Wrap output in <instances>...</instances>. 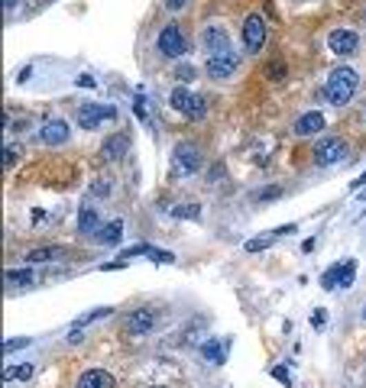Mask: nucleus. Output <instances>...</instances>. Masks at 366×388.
I'll use <instances>...</instances> for the list:
<instances>
[{"mask_svg":"<svg viewBox=\"0 0 366 388\" xmlns=\"http://www.w3.org/2000/svg\"><path fill=\"white\" fill-rule=\"evenodd\" d=\"M272 240H276L272 233H270V236H259V240H250V243H247V252H263V249H270Z\"/></svg>","mask_w":366,"mask_h":388,"instance_id":"nucleus-28","label":"nucleus"},{"mask_svg":"<svg viewBox=\"0 0 366 388\" xmlns=\"http://www.w3.org/2000/svg\"><path fill=\"white\" fill-rule=\"evenodd\" d=\"M172 217L175 221H198L201 217V204H179V207H172Z\"/></svg>","mask_w":366,"mask_h":388,"instance_id":"nucleus-22","label":"nucleus"},{"mask_svg":"<svg viewBox=\"0 0 366 388\" xmlns=\"http://www.w3.org/2000/svg\"><path fill=\"white\" fill-rule=\"evenodd\" d=\"M363 185H366V172H363V175H360V178H356V181H350V191H360V188H363Z\"/></svg>","mask_w":366,"mask_h":388,"instance_id":"nucleus-42","label":"nucleus"},{"mask_svg":"<svg viewBox=\"0 0 366 388\" xmlns=\"http://www.w3.org/2000/svg\"><path fill=\"white\" fill-rule=\"evenodd\" d=\"M169 104H172V110H179V114L192 116V120H201V116L207 114V104L201 94H192L188 88H175L172 94H169Z\"/></svg>","mask_w":366,"mask_h":388,"instance_id":"nucleus-8","label":"nucleus"},{"mask_svg":"<svg viewBox=\"0 0 366 388\" xmlns=\"http://www.w3.org/2000/svg\"><path fill=\"white\" fill-rule=\"evenodd\" d=\"M237 68H240V55L234 52V49L207 55V62H205V74L211 78V81H227V78H234Z\"/></svg>","mask_w":366,"mask_h":388,"instance_id":"nucleus-5","label":"nucleus"},{"mask_svg":"<svg viewBox=\"0 0 366 388\" xmlns=\"http://www.w3.org/2000/svg\"><path fill=\"white\" fill-rule=\"evenodd\" d=\"M201 356H205L207 363H214V366H221V363H224V356H227V349L221 347V340H207L205 347H201Z\"/></svg>","mask_w":366,"mask_h":388,"instance_id":"nucleus-19","label":"nucleus"},{"mask_svg":"<svg viewBox=\"0 0 366 388\" xmlns=\"http://www.w3.org/2000/svg\"><path fill=\"white\" fill-rule=\"evenodd\" d=\"M146 256H150L152 263H159V265H172V263H175V256H172V252L156 249V246H150V252H146Z\"/></svg>","mask_w":366,"mask_h":388,"instance_id":"nucleus-25","label":"nucleus"},{"mask_svg":"<svg viewBox=\"0 0 366 388\" xmlns=\"http://www.w3.org/2000/svg\"><path fill=\"white\" fill-rule=\"evenodd\" d=\"M363 320H366V307H363Z\"/></svg>","mask_w":366,"mask_h":388,"instance_id":"nucleus-45","label":"nucleus"},{"mask_svg":"<svg viewBox=\"0 0 366 388\" xmlns=\"http://www.w3.org/2000/svg\"><path fill=\"white\" fill-rule=\"evenodd\" d=\"M272 376L279 378V382H289V372H285V369H272Z\"/></svg>","mask_w":366,"mask_h":388,"instance_id":"nucleus-43","label":"nucleus"},{"mask_svg":"<svg viewBox=\"0 0 366 388\" xmlns=\"http://www.w3.org/2000/svg\"><path fill=\"white\" fill-rule=\"evenodd\" d=\"M20 159V149H13V146H3V168H10L13 162Z\"/></svg>","mask_w":366,"mask_h":388,"instance_id":"nucleus-33","label":"nucleus"},{"mask_svg":"<svg viewBox=\"0 0 366 388\" xmlns=\"http://www.w3.org/2000/svg\"><path fill=\"white\" fill-rule=\"evenodd\" d=\"M266 78H270V81H276V84L285 81V78H289V68H285V62H282V59H276V62L266 65Z\"/></svg>","mask_w":366,"mask_h":388,"instance_id":"nucleus-23","label":"nucleus"},{"mask_svg":"<svg viewBox=\"0 0 366 388\" xmlns=\"http://www.w3.org/2000/svg\"><path fill=\"white\" fill-rule=\"evenodd\" d=\"M30 343H32L30 336H20V340H7V343H3V353H13V349H26Z\"/></svg>","mask_w":366,"mask_h":388,"instance_id":"nucleus-31","label":"nucleus"},{"mask_svg":"<svg viewBox=\"0 0 366 388\" xmlns=\"http://www.w3.org/2000/svg\"><path fill=\"white\" fill-rule=\"evenodd\" d=\"M68 136H72L68 120H45L39 126V139H43L45 146H62V143H68Z\"/></svg>","mask_w":366,"mask_h":388,"instance_id":"nucleus-10","label":"nucleus"},{"mask_svg":"<svg viewBox=\"0 0 366 388\" xmlns=\"http://www.w3.org/2000/svg\"><path fill=\"white\" fill-rule=\"evenodd\" d=\"M68 249L65 246H39V249L26 252V263L30 265H43V263H55V259H65Z\"/></svg>","mask_w":366,"mask_h":388,"instance_id":"nucleus-17","label":"nucleus"},{"mask_svg":"<svg viewBox=\"0 0 366 388\" xmlns=\"http://www.w3.org/2000/svg\"><path fill=\"white\" fill-rule=\"evenodd\" d=\"M156 324H159V317H156L152 307H136V311H130L123 317V330L130 336H146L150 330H156Z\"/></svg>","mask_w":366,"mask_h":388,"instance_id":"nucleus-9","label":"nucleus"},{"mask_svg":"<svg viewBox=\"0 0 366 388\" xmlns=\"http://www.w3.org/2000/svg\"><path fill=\"white\" fill-rule=\"evenodd\" d=\"M75 84H78V88H94V78H91V74H78V78H75Z\"/></svg>","mask_w":366,"mask_h":388,"instance_id":"nucleus-36","label":"nucleus"},{"mask_svg":"<svg viewBox=\"0 0 366 388\" xmlns=\"http://www.w3.org/2000/svg\"><path fill=\"white\" fill-rule=\"evenodd\" d=\"M101 230V217H97V210L91 204H81L78 207V233L81 236H97Z\"/></svg>","mask_w":366,"mask_h":388,"instance_id":"nucleus-16","label":"nucleus"},{"mask_svg":"<svg viewBox=\"0 0 366 388\" xmlns=\"http://www.w3.org/2000/svg\"><path fill=\"white\" fill-rule=\"evenodd\" d=\"M205 165V156L194 143H179L172 149V178H188L194 172H201Z\"/></svg>","mask_w":366,"mask_h":388,"instance_id":"nucleus-2","label":"nucleus"},{"mask_svg":"<svg viewBox=\"0 0 366 388\" xmlns=\"http://www.w3.org/2000/svg\"><path fill=\"white\" fill-rule=\"evenodd\" d=\"M356 91H360V74H356L354 68H334V72L327 74L321 94L327 104L347 107L356 97Z\"/></svg>","mask_w":366,"mask_h":388,"instance_id":"nucleus-1","label":"nucleus"},{"mask_svg":"<svg viewBox=\"0 0 366 388\" xmlns=\"http://www.w3.org/2000/svg\"><path fill=\"white\" fill-rule=\"evenodd\" d=\"M75 120L81 130H101V123L117 120V107L114 104H78Z\"/></svg>","mask_w":366,"mask_h":388,"instance_id":"nucleus-6","label":"nucleus"},{"mask_svg":"<svg viewBox=\"0 0 366 388\" xmlns=\"http://www.w3.org/2000/svg\"><path fill=\"white\" fill-rule=\"evenodd\" d=\"M272 236H285V233H295V223H285V227H276V230H270Z\"/></svg>","mask_w":366,"mask_h":388,"instance_id":"nucleus-38","label":"nucleus"},{"mask_svg":"<svg viewBox=\"0 0 366 388\" xmlns=\"http://www.w3.org/2000/svg\"><path fill=\"white\" fill-rule=\"evenodd\" d=\"M85 334H81V327H72V334H68V343H81Z\"/></svg>","mask_w":366,"mask_h":388,"instance_id":"nucleus-39","label":"nucleus"},{"mask_svg":"<svg viewBox=\"0 0 366 388\" xmlns=\"http://www.w3.org/2000/svg\"><path fill=\"white\" fill-rule=\"evenodd\" d=\"M276 198H282V188H263V191H256V201H276Z\"/></svg>","mask_w":366,"mask_h":388,"instance_id":"nucleus-34","label":"nucleus"},{"mask_svg":"<svg viewBox=\"0 0 366 388\" xmlns=\"http://www.w3.org/2000/svg\"><path fill=\"white\" fill-rule=\"evenodd\" d=\"M243 52L247 55H256L263 52V45H266V36H270V30H266V20L259 17V13H250L247 20H243Z\"/></svg>","mask_w":366,"mask_h":388,"instance_id":"nucleus-7","label":"nucleus"},{"mask_svg":"<svg viewBox=\"0 0 366 388\" xmlns=\"http://www.w3.org/2000/svg\"><path fill=\"white\" fill-rule=\"evenodd\" d=\"M185 3H188V0H165V7H169V10H182Z\"/></svg>","mask_w":366,"mask_h":388,"instance_id":"nucleus-40","label":"nucleus"},{"mask_svg":"<svg viewBox=\"0 0 366 388\" xmlns=\"http://www.w3.org/2000/svg\"><path fill=\"white\" fill-rule=\"evenodd\" d=\"M32 376V366L30 363H26V366H17V369H7V372H3V378H7V382H13V378H30Z\"/></svg>","mask_w":366,"mask_h":388,"instance_id":"nucleus-27","label":"nucleus"},{"mask_svg":"<svg viewBox=\"0 0 366 388\" xmlns=\"http://www.w3.org/2000/svg\"><path fill=\"white\" fill-rule=\"evenodd\" d=\"M175 78H179L182 84H188V81H194V78H198V68H194V65H188V62H182L179 68H175Z\"/></svg>","mask_w":366,"mask_h":388,"instance_id":"nucleus-24","label":"nucleus"},{"mask_svg":"<svg viewBox=\"0 0 366 388\" xmlns=\"http://www.w3.org/2000/svg\"><path fill=\"white\" fill-rule=\"evenodd\" d=\"M110 314V307H97V311H91V314H81L75 320V327H88L91 320H101V317H108Z\"/></svg>","mask_w":366,"mask_h":388,"instance_id":"nucleus-26","label":"nucleus"},{"mask_svg":"<svg viewBox=\"0 0 366 388\" xmlns=\"http://www.w3.org/2000/svg\"><path fill=\"white\" fill-rule=\"evenodd\" d=\"M363 20H366V17H363Z\"/></svg>","mask_w":366,"mask_h":388,"instance_id":"nucleus-46","label":"nucleus"},{"mask_svg":"<svg viewBox=\"0 0 366 388\" xmlns=\"http://www.w3.org/2000/svg\"><path fill=\"white\" fill-rule=\"evenodd\" d=\"M227 42H230V39H227V30H224V26H205V32H201V45L207 49V55L230 49Z\"/></svg>","mask_w":366,"mask_h":388,"instance_id":"nucleus-14","label":"nucleus"},{"mask_svg":"<svg viewBox=\"0 0 366 388\" xmlns=\"http://www.w3.org/2000/svg\"><path fill=\"white\" fill-rule=\"evenodd\" d=\"M156 49H159V55H165V59H182V55L188 52V42H185L182 26H179V23L162 26L159 36H156Z\"/></svg>","mask_w":366,"mask_h":388,"instance_id":"nucleus-4","label":"nucleus"},{"mask_svg":"<svg viewBox=\"0 0 366 388\" xmlns=\"http://www.w3.org/2000/svg\"><path fill=\"white\" fill-rule=\"evenodd\" d=\"M17 3H20V0H3V13H7V17H10V13L17 10Z\"/></svg>","mask_w":366,"mask_h":388,"instance_id":"nucleus-41","label":"nucleus"},{"mask_svg":"<svg viewBox=\"0 0 366 388\" xmlns=\"http://www.w3.org/2000/svg\"><path fill=\"white\" fill-rule=\"evenodd\" d=\"M127 149H130L127 133H114V136H108V143L101 146V159H104V162H117L120 156H127Z\"/></svg>","mask_w":366,"mask_h":388,"instance_id":"nucleus-15","label":"nucleus"},{"mask_svg":"<svg viewBox=\"0 0 366 388\" xmlns=\"http://www.w3.org/2000/svg\"><path fill=\"white\" fill-rule=\"evenodd\" d=\"M340 278H344V263L331 265V269L321 275V288H324V292H331V288H340Z\"/></svg>","mask_w":366,"mask_h":388,"instance_id":"nucleus-20","label":"nucleus"},{"mask_svg":"<svg viewBox=\"0 0 366 388\" xmlns=\"http://www.w3.org/2000/svg\"><path fill=\"white\" fill-rule=\"evenodd\" d=\"M354 278H356V259H350V263H344V278H340V285H344V288H350V285H354Z\"/></svg>","mask_w":366,"mask_h":388,"instance_id":"nucleus-29","label":"nucleus"},{"mask_svg":"<svg viewBox=\"0 0 366 388\" xmlns=\"http://www.w3.org/2000/svg\"><path fill=\"white\" fill-rule=\"evenodd\" d=\"M117 269H127V259H117V263L101 265V272H117Z\"/></svg>","mask_w":366,"mask_h":388,"instance_id":"nucleus-35","label":"nucleus"},{"mask_svg":"<svg viewBox=\"0 0 366 388\" xmlns=\"http://www.w3.org/2000/svg\"><path fill=\"white\" fill-rule=\"evenodd\" d=\"M91 194H94V198H108V194H110V181L108 178H97L94 185H91Z\"/></svg>","mask_w":366,"mask_h":388,"instance_id":"nucleus-30","label":"nucleus"},{"mask_svg":"<svg viewBox=\"0 0 366 388\" xmlns=\"http://www.w3.org/2000/svg\"><path fill=\"white\" fill-rule=\"evenodd\" d=\"M101 246H117L120 240H123V221H110V223H104L101 230H97V236H94Z\"/></svg>","mask_w":366,"mask_h":388,"instance_id":"nucleus-18","label":"nucleus"},{"mask_svg":"<svg viewBox=\"0 0 366 388\" xmlns=\"http://www.w3.org/2000/svg\"><path fill=\"white\" fill-rule=\"evenodd\" d=\"M327 324V314H324V311H314L312 314V327H324Z\"/></svg>","mask_w":366,"mask_h":388,"instance_id":"nucleus-37","label":"nucleus"},{"mask_svg":"<svg viewBox=\"0 0 366 388\" xmlns=\"http://www.w3.org/2000/svg\"><path fill=\"white\" fill-rule=\"evenodd\" d=\"M75 388H117V378L104 372V369H88V372L78 376Z\"/></svg>","mask_w":366,"mask_h":388,"instance_id":"nucleus-13","label":"nucleus"},{"mask_svg":"<svg viewBox=\"0 0 366 388\" xmlns=\"http://www.w3.org/2000/svg\"><path fill=\"white\" fill-rule=\"evenodd\" d=\"M217 175H224V168H221V165H214V168H211V172H207V178H211V181H214Z\"/></svg>","mask_w":366,"mask_h":388,"instance_id":"nucleus-44","label":"nucleus"},{"mask_svg":"<svg viewBox=\"0 0 366 388\" xmlns=\"http://www.w3.org/2000/svg\"><path fill=\"white\" fill-rule=\"evenodd\" d=\"M32 278H36V275H32V269H10V272H7V285H10V288L32 285Z\"/></svg>","mask_w":366,"mask_h":388,"instance_id":"nucleus-21","label":"nucleus"},{"mask_svg":"<svg viewBox=\"0 0 366 388\" xmlns=\"http://www.w3.org/2000/svg\"><path fill=\"white\" fill-rule=\"evenodd\" d=\"M133 114L140 116L143 123H146V120H150V107H146V101H143V94L136 97V104H133Z\"/></svg>","mask_w":366,"mask_h":388,"instance_id":"nucleus-32","label":"nucleus"},{"mask_svg":"<svg viewBox=\"0 0 366 388\" xmlns=\"http://www.w3.org/2000/svg\"><path fill=\"white\" fill-rule=\"evenodd\" d=\"M327 49L334 55H354L360 49V36L354 30H334L327 36Z\"/></svg>","mask_w":366,"mask_h":388,"instance_id":"nucleus-11","label":"nucleus"},{"mask_svg":"<svg viewBox=\"0 0 366 388\" xmlns=\"http://www.w3.org/2000/svg\"><path fill=\"white\" fill-rule=\"evenodd\" d=\"M327 130V120H324L321 110H308L295 120V136H318Z\"/></svg>","mask_w":366,"mask_h":388,"instance_id":"nucleus-12","label":"nucleus"},{"mask_svg":"<svg viewBox=\"0 0 366 388\" xmlns=\"http://www.w3.org/2000/svg\"><path fill=\"white\" fill-rule=\"evenodd\" d=\"M314 165L321 168H331V165H340L347 156H350V146H347L340 136H324L318 139V146H314Z\"/></svg>","mask_w":366,"mask_h":388,"instance_id":"nucleus-3","label":"nucleus"}]
</instances>
